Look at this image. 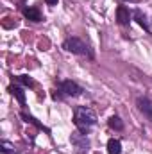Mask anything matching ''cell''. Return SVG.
Instances as JSON below:
<instances>
[{
    "mask_svg": "<svg viewBox=\"0 0 152 154\" xmlns=\"http://www.w3.org/2000/svg\"><path fill=\"white\" fill-rule=\"evenodd\" d=\"M74 124L77 125V129L82 134H88L90 129L97 124V115H95L93 109H90L86 106H81V108H77L75 113H74Z\"/></svg>",
    "mask_w": 152,
    "mask_h": 154,
    "instance_id": "cell-1",
    "label": "cell"
},
{
    "mask_svg": "<svg viewBox=\"0 0 152 154\" xmlns=\"http://www.w3.org/2000/svg\"><path fill=\"white\" fill-rule=\"evenodd\" d=\"M63 48H65V50H68V52H72V54H77V56H90V57L93 56V54H91V50H90V47H88L82 39H79V38L65 39Z\"/></svg>",
    "mask_w": 152,
    "mask_h": 154,
    "instance_id": "cell-2",
    "label": "cell"
},
{
    "mask_svg": "<svg viewBox=\"0 0 152 154\" xmlns=\"http://www.w3.org/2000/svg\"><path fill=\"white\" fill-rule=\"evenodd\" d=\"M59 91H63L68 97H79L82 93V88L74 81H61L59 82Z\"/></svg>",
    "mask_w": 152,
    "mask_h": 154,
    "instance_id": "cell-3",
    "label": "cell"
},
{
    "mask_svg": "<svg viewBox=\"0 0 152 154\" xmlns=\"http://www.w3.org/2000/svg\"><path fill=\"white\" fill-rule=\"evenodd\" d=\"M70 140H72V143L75 145L79 151H86V149L90 147V140H88L86 134H82V133H74Z\"/></svg>",
    "mask_w": 152,
    "mask_h": 154,
    "instance_id": "cell-4",
    "label": "cell"
},
{
    "mask_svg": "<svg viewBox=\"0 0 152 154\" xmlns=\"http://www.w3.org/2000/svg\"><path fill=\"white\" fill-rule=\"evenodd\" d=\"M136 104H138L140 111L147 116V118H150L152 120V100L150 99H147V97H138Z\"/></svg>",
    "mask_w": 152,
    "mask_h": 154,
    "instance_id": "cell-5",
    "label": "cell"
},
{
    "mask_svg": "<svg viewBox=\"0 0 152 154\" xmlns=\"http://www.w3.org/2000/svg\"><path fill=\"white\" fill-rule=\"evenodd\" d=\"M116 18H118V22H120L122 25H127V23L131 22V13H129V9H127L125 5H120V7L116 9Z\"/></svg>",
    "mask_w": 152,
    "mask_h": 154,
    "instance_id": "cell-6",
    "label": "cell"
},
{
    "mask_svg": "<svg viewBox=\"0 0 152 154\" xmlns=\"http://www.w3.org/2000/svg\"><path fill=\"white\" fill-rule=\"evenodd\" d=\"M23 16L31 22H41V13L36 7H25L23 9Z\"/></svg>",
    "mask_w": 152,
    "mask_h": 154,
    "instance_id": "cell-7",
    "label": "cell"
},
{
    "mask_svg": "<svg viewBox=\"0 0 152 154\" xmlns=\"http://www.w3.org/2000/svg\"><path fill=\"white\" fill-rule=\"evenodd\" d=\"M9 91L18 99V102L22 106H25V91H23V88H20V86H9Z\"/></svg>",
    "mask_w": 152,
    "mask_h": 154,
    "instance_id": "cell-8",
    "label": "cell"
},
{
    "mask_svg": "<svg viewBox=\"0 0 152 154\" xmlns=\"http://www.w3.org/2000/svg\"><path fill=\"white\" fill-rule=\"evenodd\" d=\"M108 151H109V154H120L122 152V143H120V140L111 138V140L108 142Z\"/></svg>",
    "mask_w": 152,
    "mask_h": 154,
    "instance_id": "cell-9",
    "label": "cell"
},
{
    "mask_svg": "<svg viewBox=\"0 0 152 154\" xmlns=\"http://www.w3.org/2000/svg\"><path fill=\"white\" fill-rule=\"evenodd\" d=\"M134 18H136V22H138V23H140L145 31H149V22H147V16H145L140 9H136V11H134Z\"/></svg>",
    "mask_w": 152,
    "mask_h": 154,
    "instance_id": "cell-10",
    "label": "cell"
},
{
    "mask_svg": "<svg viewBox=\"0 0 152 154\" xmlns=\"http://www.w3.org/2000/svg\"><path fill=\"white\" fill-rule=\"evenodd\" d=\"M109 127H111V129H114V131H122V129H123V122H122V118H120V116H111V118H109Z\"/></svg>",
    "mask_w": 152,
    "mask_h": 154,
    "instance_id": "cell-11",
    "label": "cell"
},
{
    "mask_svg": "<svg viewBox=\"0 0 152 154\" xmlns=\"http://www.w3.org/2000/svg\"><path fill=\"white\" fill-rule=\"evenodd\" d=\"M22 118H23V120H25L27 124H34V125H36L38 129H43V131H47V133H48V129H47V127H45L43 124H39V122H38V120H36V118H34V116L27 115V113H22Z\"/></svg>",
    "mask_w": 152,
    "mask_h": 154,
    "instance_id": "cell-12",
    "label": "cell"
},
{
    "mask_svg": "<svg viewBox=\"0 0 152 154\" xmlns=\"http://www.w3.org/2000/svg\"><path fill=\"white\" fill-rule=\"evenodd\" d=\"M2 152L4 154H14V147L7 142H2Z\"/></svg>",
    "mask_w": 152,
    "mask_h": 154,
    "instance_id": "cell-13",
    "label": "cell"
},
{
    "mask_svg": "<svg viewBox=\"0 0 152 154\" xmlns=\"http://www.w3.org/2000/svg\"><path fill=\"white\" fill-rule=\"evenodd\" d=\"M18 81H20L22 84H25V86H34V81H32L29 75H20L18 77Z\"/></svg>",
    "mask_w": 152,
    "mask_h": 154,
    "instance_id": "cell-14",
    "label": "cell"
},
{
    "mask_svg": "<svg viewBox=\"0 0 152 154\" xmlns=\"http://www.w3.org/2000/svg\"><path fill=\"white\" fill-rule=\"evenodd\" d=\"M45 2H47V5H57L59 0H45Z\"/></svg>",
    "mask_w": 152,
    "mask_h": 154,
    "instance_id": "cell-15",
    "label": "cell"
}]
</instances>
